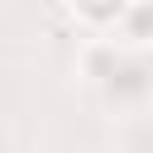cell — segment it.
<instances>
[{
	"label": "cell",
	"mask_w": 153,
	"mask_h": 153,
	"mask_svg": "<svg viewBox=\"0 0 153 153\" xmlns=\"http://www.w3.org/2000/svg\"><path fill=\"white\" fill-rule=\"evenodd\" d=\"M115 29H120V38H124V43L148 48V43H153V0H129V5H124V14L115 19Z\"/></svg>",
	"instance_id": "6da1fadb"
},
{
	"label": "cell",
	"mask_w": 153,
	"mask_h": 153,
	"mask_svg": "<svg viewBox=\"0 0 153 153\" xmlns=\"http://www.w3.org/2000/svg\"><path fill=\"white\" fill-rule=\"evenodd\" d=\"M124 5H129V0H72V10H76L81 19H91V24H115V19L124 14Z\"/></svg>",
	"instance_id": "7a4b0ae2"
}]
</instances>
